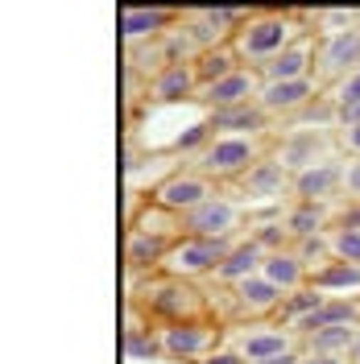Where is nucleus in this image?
Wrapping results in <instances>:
<instances>
[{
	"instance_id": "1",
	"label": "nucleus",
	"mask_w": 360,
	"mask_h": 364,
	"mask_svg": "<svg viewBox=\"0 0 360 364\" xmlns=\"http://www.w3.org/2000/svg\"><path fill=\"white\" fill-rule=\"evenodd\" d=\"M307 33H315L307 13H294V9H253V17L236 29L232 50H236V58L245 67L261 70L282 50H290L294 42H302Z\"/></svg>"
},
{
	"instance_id": "2",
	"label": "nucleus",
	"mask_w": 360,
	"mask_h": 364,
	"mask_svg": "<svg viewBox=\"0 0 360 364\" xmlns=\"http://www.w3.org/2000/svg\"><path fill=\"white\" fill-rule=\"evenodd\" d=\"M133 302L145 311V323H191V318H211V302L203 298V290L186 277H170V273H154L137 286Z\"/></svg>"
},
{
	"instance_id": "3",
	"label": "nucleus",
	"mask_w": 360,
	"mask_h": 364,
	"mask_svg": "<svg viewBox=\"0 0 360 364\" xmlns=\"http://www.w3.org/2000/svg\"><path fill=\"white\" fill-rule=\"evenodd\" d=\"M261 158H265L261 136H216L191 166L211 182H240Z\"/></svg>"
},
{
	"instance_id": "4",
	"label": "nucleus",
	"mask_w": 360,
	"mask_h": 364,
	"mask_svg": "<svg viewBox=\"0 0 360 364\" xmlns=\"http://www.w3.org/2000/svg\"><path fill=\"white\" fill-rule=\"evenodd\" d=\"M224 323L211 318H191V323H170V327H158L162 340V356L179 364H203L211 352L224 348Z\"/></svg>"
},
{
	"instance_id": "5",
	"label": "nucleus",
	"mask_w": 360,
	"mask_h": 364,
	"mask_svg": "<svg viewBox=\"0 0 360 364\" xmlns=\"http://www.w3.org/2000/svg\"><path fill=\"white\" fill-rule=\"evenodd\" d=\"M319 50H315V79L323 87H336L339 79H348L360 67V25L344 29H315Z\"/></svg>"
},
{
	"instance_id": "6",
	"label": "nucleus",
	"mask_w": 360,
	"mask_h": 364,
	"mask_svg": "<svg viewBox=\"0 0 360 364\" xmlns=\"http://www.w3.org/2000/svg\"><path fill=\"white\" fill-rule=\"evenodd\" d=\"M232 245H236V240L179 236V240L170 245V257H166L162 273H170V277H186V282H195V277H216V269L224 265V257L232 252Z\"/></svg>"
},
{
	"instance_id": "7",
	"label": "nucleus",
	"mask_w": 360,
	"mask_h": 364,
	"mask_svg": "<svg viewBox=\"0 0 360 364\" xmlns=\"http://www.w3.org/2000/svg\"><path fill=\"white\" fill-rule=\"evenodd\" d=\"M245 228V203L232 195H211L207 203L182 215V236H203V240H232Z\"/></svg>"
},
{
	"instance_id": "8",
	"label": "nucleus",
	"mask_w": 360,
	"mask_h": 364,
	"mask_svg": "<svg viewBox=\"0 0 360 364\" xmlns=\"http://www.w3.org/2000/svg\"><path fill=\"white\" fill-rule=\"evenodd\" d=\"M216 195V182L203 178L195 166H182V170H170L166 178L154 186V195H149V203H158L162 211H170V215H186V211H195L199 203H207Z\"/></svg>"
},
{
	"instance_id": "9",
	"label": "nucleus",
	"mask_w": 360,
	"mask_h": 364,
	"mask_svg": "<svg viewBox=\"0 0 360 364\" xmlns=\"http://www.w3.org/2000/svg\"><path fill=\"white\" fill-rule=\"evenodd\" d=\"M286 195H294V174L277 158H261L245 178L236 182V199L248 207H277Z\"/></svg>"
},
{
	"instance_id": "10",
	"label": "nucleus",
	"mask_w": 360,
	"mask_h": 364,
	"mask_svg": "<svg viewBox=\"0 0 360 364\" xmlns=\"http://www.w3.org/2000/svg\"><path fill=\"white\" fill-rule=\"evenodd\" d=\"M336 145L339 141L327 129H290V133L282 136V145H277L273 158L282 161L290 174H302V170H311L319 161H332V149Z\"/></svg>"
},
{
	"instance_id": "11",
	"label": "nucleus",
	"mask_w": 360,
	"mask_h": 364,
	"mask_svg": "<svg viewBox=\"0 0 360 364\" xmlns=\"http://www.w3.org/2000/svg\"><path fill=\"white\" fill-rule=\"evenodd\" d=\"M298 336H294L290 327H282V323H248V331H236L232 336V348L245 356L248 364L257 360H270V356H282V352H294L298 348Z\"/></svg>"
},
{
	"instance_id": "12",
	"label": "nucleus",
	"mask_w": 360,
	"mask_h": 364,
	"mask_svg": "<svg viewBox=\"0 0 360 364\" xmlns=\"http://www.w3.org/2000/svg\"><path fill=\"white\" fill-rule=\"evenodd\" d=\"M174 25H182L179 9H162V4H154V9H137V4L120 9V38L129 46H141V42L154 46L166 33H174Z\"/></svg>"
},
{
	"instance_id": "13",
	"label": "nucleus",
	"mask_w": 360,
	"mask_h": 364,
	"mask_svg": "<svg viewBox=\"0 0 360 364\" xmlns=\"http://www.w3.org/2000/svg\"><path fill=\"white\" fill-rule=\"evenodd\" d=\"M323 95V83L319 79H290V83H261V95H257V104H261V112L270 116H298L311 100Z\"/></svg>"
},
{
	"instance_id": "14",
	"label": "nucleus",
	"mask_w": 360,
	"mask_h": 364,
	"mask_svg": "<svg viewBox=\"0 0 360 364\" xmlns=\"http://www.w3.org/2000/svg\"><path fill=\"white\" fill-rule=\"evenodd\" d=\"M261 70L253 67H236L232 75L224 79H216V83H207L199 91V100L207 108H240V104H257V95H261Z\"/></svg>"
},
{
	"instance_id": "15",
	"label": "nucleus",
	"mask_w": 360,
	"mask_h": 364,
	"mask_svg": "<svg viewBox=\"0 0 360 364\" xmlns=\"http://www.w3.org/2000/svg\"><path fill=\"white\" fill-rule=\"evenodd\" d=\"M232 306H236V315L253 318V323H270V318L282 315L286 294L257 273V277H248V282H240V286H232Z\"/></svg>"
},
{
	"instance_id": "16",
	"label": "nucleus",
	"mask_w": 360,
	"mask_h": 364,
	"mask_svg": "<svg viewBox=\"0 0 360 364\" xmlns=\"http://www.w3.org/2000/svg\"><path fill=\"white\" fill-rule=\"evenodd\" d=\"M199 91H203V79H199L195 58H186V63H166V67L149 79V100H158V104L199 100Z\"/></svg>"
},
{
	"instance_id": "17",
	"label": "nucleus",
	"mask_w": 360,
	"mask_h": 364,
	"mask_svg": "<svg viewBox=\"0 0 360 364\" xmlns=\"http://www.w3.org/2000/svg\"><path fill=\"white\" fill-rule=\"evenodd\" d=\"M336 195H344V161L339 158L294 174V203H332Z\"/></svg>"
},
{
	"instance_id": "18",
	"label": "nucleus",
	"mask_w": 360,
	"mask_h": 364,
	"mask_svg": "<svg viewBox=\"0 0 360 364\" xmlns=\"http://www.w3.org/2000/svg\"><path fill=\"white\" fill-rule=\"evenodd\" d=\"M315 50H319V38L307 33L302 42H294L290 50H282L273 63L261 67V79L265 83H290V79H315Z\"/></svg>"
},
{
	"instance_id": "19",
	"label": "nucleus",
	"mask_w": 360,
	"mask_h": 364,
	"mask_svg": "<svg viewBox=\"0 0 360 364\" xmlns=\"http://www.w3.org/2000/svg\"><path fill=\"white\" fill-rule=\"evenodd\" d=\"M170 245L174 240H166V236H149V232H137V228H129L125 232V265H129V273H162V265H166V257H170Z\"/></svg>"
},
{
	"instance_id": "20",
	"label": "nucleus",
	"mask_w": 360,
	"mask_h": 364,
	"mask_svg": "<svg viewBox=\"0 0 360 364\" xmlns=\"http://www.w3.org/2000/svg\"><path fill=\"white\" fill-rule=\"evenodd\" d=\"M207 124L216 136H265L270 116L261 112V104H240V108H211Z\"/></svg>"
},
{
	"instance_id": "21",
	"label": "nucleus",
	"mask_w": 360,
	"mask_h": 364,
	"mask_svg": "<svg viewBox=\"0 0 360 364\" xmlns=\"http://www.w3.org/2000/svg\"><path fill=\"white\" fill-rule=\"evenodd\" d=\"M265 257H270V252L261 249L253 236H245V240H236V245H232V252L224 257V265L216 269V282H220V286H240V282H248V277H257V273H261Z\"/></svg>"
},
{
	"instance_id": "22",
	"label": "nucleus",
	"mask_w": 360,
	"mask_h": 364,
	"mask_svg": "<svg viewBox=\"0 0 360 364\" xmlns=\"http://www.w3.org/2000/svg\"><path fill=\"white\" fill-rule=\"evenodd\" d=\"M261 277H265V282H273V286H277L286 298L298 294L302 286H311V269L302 265V257H298L294 249L270 252V257H265V265H261Z\"/></svg>"
},
{
	"instance_id": "23",
	"label": "nucleus",
	"mask_w": 360,
	"mask_h": 364,
	"mask_svg": "<svg viewBox=\"0 0 360 364\" xmlns=\"http://www.w3.org/2000/svg\"><path fill=\"white\" fill-rule=\"evenodd\" d=\"M344 323H360V306L352 302V298H327L319 311H311L307 318H298L290 331L298 336V340H307V336H315V331H323V327H344Z\"/></svg>"
},
{
	"instance_id": "24",
	"label": "nucleus",
	"mask_w": 360,
	"mask_h": 364,
	"mask_svg": "<svg viewBox=\"0 0 360 364\" xmlns=\"http://www.w3.org/2000/svg\"><path fill=\"white\" fill-rule=\"evenodd\" d=\"M360 343V323H344V327H323L315 336L302 340V352H315V356H348L356 352Z\"/></svg>"
},
{
	"instance_id": "25",
	"label": "nucleus",
	"mask_w": 360,
	"mask_h": 364,
	"mask_svg": "<svg viewBox=\"0 0 360 364\" xmlns=\"http://www.w3.org/2000/svg\"><path fill=\"white\" fill-rule=\"evenodd\" d=\"M282 220H286L294 240H311V236L332 232V207L327 203H290Z\"/></svg>"
},
{
	"instance_id": "26",
	"label": "nucleus",
	"mask_w": 360,
	"mask_h": 364,
	"mask_svg": "<svg viewBox=\"0 0 360 364\" xmlns=\"http://www.w3.org/2000/svg\"><path fill=\"white\" fill-rule=\"evenodd\" d=\"M311 286L323 290L327 298H356L360 265H352V261H332V265H323V269L311 273Z\"/></svg>"
},
{
	"instance_id": "27",
	"label": "nucleus",
	"mask_w": 360,
	"mask_h": 364,
	"mask_svg": "<svg viewBox=\"0 0 360 364\" xmlns=\"http://www.w3.org/2000/svg\"><path fill=\"white\" fill-rule=\"evenodd\" d=\"M125 356L129 360H162V340H158V327L149 323H129L125 327Z\"/></svg>"
},
{
	"instance_id": "28",
	"label": "nucleus",
	"mask_w": 360,
	"mask_h": 364,
	"mask_svg": "<svg viewBox=\"0 0 360 364\" xmlns=\"http://www.w3.org/2000/svg\"><path fill=\"white\" fill-rule=\"evenodd\" d=\"M195 67H199V79H203V87H207V83H216V79L232 75L236 67H245V63L236 58L232 46H216V50H203L199 58H195Z\"/></svg>"
},
{
	"instance_id": "29",
	"label": "nucleus",
	"mask_w": 360,
	"mask_h": 364,
	"mask_svg": "<svg viewBox=\"0 0 360 364\" xmlns=\"http://www.w3.org/2000/svg\"><path fill=\"white\" fill-rule=\"evenodd\" d=\"M323 302H327V294H323V290H315V286H302L298 294H290V298H286V306H282V315H277V323H282V327H294L298 318H307L311 311H319Z\"/></svg>"
},
{
	"instance_id": "30",
	"label": "nucleus",
	"mask_w": 360,
	"mask_h": 364,
	"mask_svg": "<svg viewBox=\"0 0 360 364\" xmlns=\"http://www.w3.org/2000/svg\"><path fill=\"white\" fill-rule=\"evenodd\" d=\"M253 240H257L265 252L294 249V236H290V228H286V220H265V224H257L253 228Z\"/></svg>"
},
{
	"instance_id": "31",
	"label": "nucleus",
	"mask_w": 360,
	"mask_h": 364,
	"mask_svg": "<svg viewBox=\"0 0 360 364\" xmlns=\"http://www.w3.org/2000/svg\"><path fill=\"white\" fill-rule=\"evenodd\" d=\"M327 236H332V257H336V261H352V265H360V228L336 224Z\"/></svg>"
},
{
	"instance_id": "32",
	"label": "nucleus",
	"mask_w": 360,
	"mask_h": 364,
	"mask_svg": "<svg viewBox=\"0 0 360 364\" xmlns=\"http://www.w3.org/2000/svg\"><path fill=\"white\" fill-rule=\"evenodd\" d=\"M216 141V133H211V124L207 120H199V124H191L186 133L174 136V154H191V158H199L203 149Z\"/></svg>"
},
{
	"instance_id": "33",
	"label": "nucleus",
	"mask_w": 360,
	"mask_h": 364,
	"mask_svg": "<svg viewBox=\"0 0 360 364\" xmlns=\"http://www.w3.org/2000/svg\"><path fill=\"white\" fill-rule=\"evenodd\" d=\"M327 95H332L336 108H344V104H360V70H352L348 79H339L336 87H327Z\"/></svg>"
},
{
	"instance_id": "34",
	"label": "nucleus",
	"mask_w": 360,
	"mask_h": 364,
	"mask_svg": "<svg viewBox=\"0 0 360 364\" xmlns=\"http://www.w3.org/2000/svg\"><path fill=\"white\" fill-rule=\"evenodd\" d=\"M344 195H348V203H360V158L344 161Z\"/></svg>"
},
{
	"instance_id": "35",
	"label": "nucleus",
	"mask_w": 360,
	"mask_h": 364,
	"mask_svg": "<svg viewBox=\"0 0 360 364\" xmlns=\"http://www.w3.org/2000/svg\"><path fill=\"white\" fill-rule=\"evenodd\" d=\"M336 141H339V149H344L348 158H360V124L356 129H339Z\"/></svg>"
},
{
	"instance_id": "36",
	"label": "nucleus",
	"mask_w": 360,
	"mask_h": 364,
	"mask_svg": "<svg viewBox=\"0 0 360 364\" xmlns=\"http://www.w3.org/2000/svg\"><path fill=\"white\" fill-rule=\"evenodd\" d=\"M203 364H248V360L236 352V348H220V352H211Z\"/></svg>"
},
{
	"instance_id": "37",
	"label": "nucleus",
	"mask_w": 360,
	"mask_h": 364,
	"mask_svg": "<svg viewBox=\"0 0 360 364\" xmlns=\"http://www.w3.org/2000/svg\"><path fill=\"white\" fill-rule=\"evenodd\" d=\"M336 224H344V228H360V203H348V207H344Z\"/></svg>"
},
{
	"instance_id": "38",
	"label": "nucleus",
	"mask_w": 360,
	"mask_h": 364,
	"mask_svg": "<svg viewBox=\"0 0 360 364\" xmlns=\"http://www.w3.org/2000/svg\"><path fill=\"white\" fill-rule=\"evenodd\" d=\"M302 364H352L348 356H315V352H302Z\"/></svg>"
},
{
	"instance_id": "39",
	"label": "nucleus",
	"mask_w": 360,
	"mask_h": 364,
	"mask_svg": "<svg viewBox=\"0 0 360 364\" xmlns=\"http://www.w3.org/2000/svg\"><path fill=\"white\" fill-rule=\"evenodd\" d=\"M352 364H360V343H356V352H352Z\"/></svg>"
}]
</instances>
